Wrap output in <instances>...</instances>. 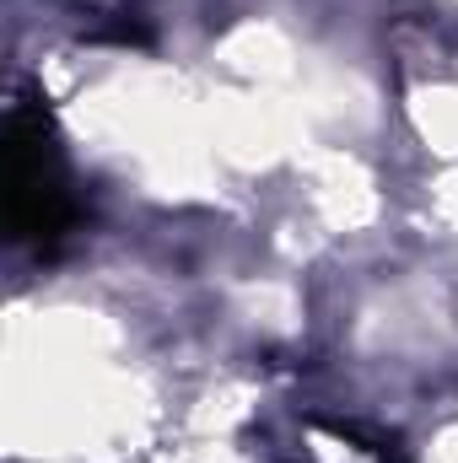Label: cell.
Returning a JSON list of instances; mask_svg holds the SVG:
<instances>
[{"label":"cell","instance_id":"obj_1","mask_svg":"<svg viewBox=\"0 0 458 463\" xmlns=\"http://www.w3.org/2000/svg\"><path fill=\"white\" fill-rule=\"evenodd\" d=\"M0 211L11 242L27 248H54L65 232L76 227V194L65 173L60 135L43 109L16 103L5 118V151H0Z\"/></svg>","mask_w":458,"mask_h":463}]
</instances>
